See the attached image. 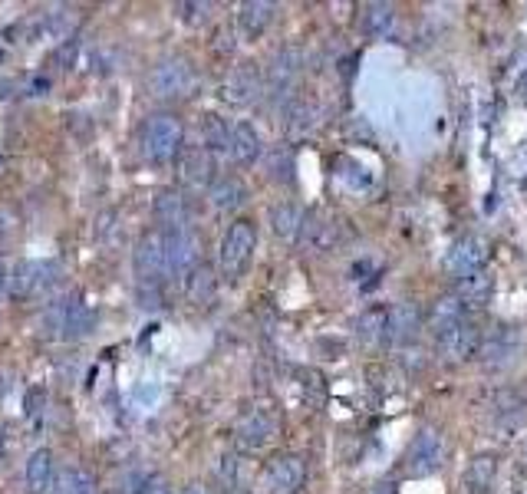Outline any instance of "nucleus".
<instances>
[{
  "mask_svg": "<svg viewBox=\"0 0 527 494\" xmlns=\"http://www.w3.org/2000/svg\"><path fill=\"white\" fill-rule=\"evenodd\" d=\"M192 83H195V70L188 66V60H182V56H168V60L155 63L149 73V89H152V96H159V99L188 96Z\"/></svg>",
  "mask_w": 527,
  "mask_h": 494,
  "instance_id": "obj_8",
  "label": "nucleus"
},
{
  "mask_svg": "<svg viewBox=\"0 0 527 494\" xmlns=\"http://www.w3.org/2000/svg\"><path fill=\"white\" fill-rule=\"evenodd\" d=\"M495 455H475L472 458V465H468L465 471V485L472 494H485L491 488V481H495Z\"/></svg>",
  "mask_w": 527,
  "mask_h": 494,
  "instance_id": "obj_29",
  "label": "nucleus"
},
{
  "mask_svg": "<svg viewBox=\"0 0 527 494\" xmlns=\"http://www.w3.org/2000/svg\"><path fill=\"white\" fill-rule=\"evenodd\" d=\"M228 145H231V126L228 119L221 116H205L201 122V149H208L211 155H228Z\"/></svg>",
  "mask_w": 527,
  "mask_h": 494,
  "instance_id": "obj_27",
  "label": "nucleus"
},
{
  "mask_svg": "<svg viewBox=\"0 0 527 494\" xmlns=\"http://www.w3.org/2000/svg\"><path fill=\"white\" fill-rule=\"evenodd\" d=\"M185 297L195 307H208L218 297V277L208 264H195L192 271L185 274Z\"/></svg>",
  "mask_w": 527,
  "mask_h": 494,
  "instance_id": "obj_20",
  "label": "nucleus"
},
{
  "mask_svg": "<svg viewBox=\"0 0 527 494\" xmlns=\"http://www.w3.org/2000/svg\"><path fill=\"white\" fill-rule=\"evenodd\" d=\"M132 271L139 277V287H159L162 277H168L165 271V234L145 231L136 241V251H132Z\"/></svg>",
  "mask_w": 527,
  "mask_h": 494,
  "instance_id": "obj_5",
  "label": "nucleus"
},
{
  "mask_svg": "<svg viewBox=\"0 0 527 494\" xmlns=\"http://www.w3.org/2000/svg\"><path fill=\"white\" fill-rule=\"evenodd\" d=\"M396 24V7L392 4H369L363 7V30L369 37H386Z\"/></svg>",
  "mask_w": 527,
  "mask_h": 494,
  "instance_id": "obj_30",
  "label": "nucleus"
},
{
  "mask_svg": "<svg viewBox=\"0 0 527 494\" xmlns=\"http://www.w3.org/2000/svg\"><path fill=\"white\" fill-rule=\"evenodd\" d=\"M165 234V271L168 274H188L195 264H201V234L188 228L162 231Z\"/></svg>",
  "mask_w": 527,
  "mask_h": 494,
  "instance_id": "obj_9",
  "label": "nucleus"
},
{
  "mask_svg": "<svg viewBox=\"0 0 527 494\" xmlns=\"http://www.w3.org/2000/svg\"><path fill=\"white\" fill-rule=\"evenodd\" d=\"M261 152H264L261 132H257L251 122H234V126H231V145H228L231 162L254 165L257 159H261Z\"/></svg>",
  "mask_w": 527,
  "mask_h": 494,
  "instance_id": "obj_18",
  "label": "nucleus"
},
{
  "mask_svg": "<svg viewBox=\"0 0 527 494\" xmlns=\"http://www.w3.org/2000/svg\"><path fill=\"white\" fill-rule=\"evenodd\" d=\"M56 488H60V494H99V481H96V475H89L86 468L73 465L60 475Z\"/></svg>",
  "mask_w": 527,
  "mask_h": 494,
  "instance_id": "obj_31",
  "label": "nucleus"
},
{
  "mask_svg": "<svg viewBox=\"0 0 527 494\" xmlns=\"http://www.w3.org/2000/svg\"><path fill=\"white\" fill-rule=\"evenodd\" d=\"M60 280V264L56 261H20L14 274L7 277V290L14 300H30L40 297Z\"/></svg>",
  "mask_w": 527,
  "mask_h": 494,
  "instance_id": "obj_4",
  "label": "nucleus"
},
{
  "mask_svg": "<svg viewBox=\"0 0 527 494\" xmlns=\"http://www.w3.org/2000/svg\"><path fill=\"white\" fill-rule=\"evenodd\" d=\"M185 494H208V491H205V488H198V485H195V488H185Z\"/></svg>",
  "mask_w": 527,
  "mask_h": 494,
  "instance_id": "obj_37",
  "label": "nucleus"
},
{
  "mask_svg": "<svg viewBox=\"0 0 527 494\" xmlns=\"http://www.w3.org/2000/svg\"><path fill=\"white\" fill-rule=\"evenodd\" d=\"M178 168H182V182L188 188H195V192H201V188H211L218 178V159L211 155L208 149H182V155H178Z\"/></svg>",
  "mask_w": 527,
  "mask_h": 494,
  "instance_id": "obj_13",
  "label": "nucleus"
},
{
  "mask_svg": "<svg viewBox=\"0 0 527 494\" xmlns=\"http://www.w3.org/2000/svg\"><path fill=\"white\" fill-rule=\"evenodd\" d=\"M518 333L508 330V327H498V330H491L485 333L478 340V359H481V366H488V369H501V366H511L514 363V356H518Z\"/></svg>",
  "mask_w": 527,
  "mask_h": 494,
  "instance_id": "obj_12",
  "label": "nucleus"
},
{
  "mask_svg": "<svg viewBox=\"0 0 527 494\" xmlns=\"http://www.w3.org/2000/svg\"><path fill=\"white\" fill-rule=\"evenodd\" d=\"M56 488V475H53V452L50 448H37L27 458V491L30 494H50Z\"/></svg>",
  "mask_w": 527,
  "mask_h": 494,
  "instance_id": "obj_22",
  "label": "nucleus"
},
{
  "mask_svg": "<svg viewBox=\"0 0 527 494\" xmlns=\"http://www.w3.org/2000/svg\"><path fill=\"white\" fill-rule=\"evenodd\" d=\"M47 89H50V80H47V76H37V80H30V89H27V93H30V96H47Z\"/></svg>",
  "mask_w": 527,
  "mask_h": 494,
  "instance_id": "obj_34",
  "label": "nucleus"
},
{
  "mask_svg": "<svg viewBox=\"0 0 527 494\" xmlns=\"http://www.w3.org/2000/svg\"><path fill=\"white\" fill-rule=\"evenodd\" d=\"M139 494H172V488H168L162 478H149V481H145V485L139 488Z\"/></svg>",
  "mask_w": 527,
  "mask_h": 494,
  "instance_id": "obj_33",
  "label": "nucleus"
},
{
  "mask_svg": "<svg viewBox=\"0 0 527 494\" xmlns=\"http://www.w3.org/2000/svg\"><path fill=\"white\" fill-rule=\"evenodd\" d=\"M300 50L297 47H284L277 56H274V63L267 66V76H264V93H271V96H280V93H287L290 86H294V80L300 76Z\"/></svg>",
  "mask_w": 527,
  "mask_h": 494,
  "instance_id": "obj_16",
  "label": "nucleus"
},
{
  "mask_svg": "<svg viewBox=\"0 0 527 494\" xmlns=\"http://www.w3.org/2000/svg\"><path fill=\"white\" fill-rule=\"evenodd\" d=\"M96 327V313L83 297H63L47 307L40 317V336H56V340L76 343L86 340Z\"/></svg>",
  "mask_w": 527,
  "mask_h": 494,
  "instance_id": "obj_1",
  "label": "nucleus"
},
{
  "mask_svg": "<svg viewBox=\"0 0 527 494\" xmlns=\"http://www.w3.org/2000/svg\"><path fill=\"white\" fill-rule=\"evenodd\" d=\"M478 340H481V330L472 320H462V323H455V327L435 333V353H439V359L448 366H462L478 353Z\"/></svg>",
  "mask_w": 527,
  "mask_h": 494,
  "instance_id": "obj_6",
  "label": "nucleus"
},
{
  "mask_svg": "<svg viewBox=\"0 0 527 494\" xmlns=\"http://www.w3.org/2000/svg\"><path fill=\"white\" fill-rule=\"evenodd\" d=\"M442 458H445V439L435 429H422L416 439L409 442L402 468H406V475L412 478H425V475H432V471H439Z\"/></svg>",
  "mask_w": 527,
  "mask_h": 494,
  "instance_id": "obj_7",
  "label": "nucleus"
},
{
  "mask_svg": "<svg viewBox=\"0 0 527 494\" xmlns=\"http://www.w3.org/2000/svg\"><path fill=\"white\" fill-rule=\"evenodd\" d=\"M485 257H488L485 241L475 238V234H465V238H458L452 247H448V254H445V274L465 280V277H472V274L481 271Z\"/></svg>",
  "mask_w": 527,
  "mask_h": 494,
  "instance_id": "obj_11",
  "label": "nucleus"
},
{
  "mask_svg": "<svg viewBox=\"0 0 527 494\" xmlns=\"http://www.w3.org/2000/svg\"><path fill=\"white\" fill-rule=\"evenodd\" d=\"M287 129H310L313 119H317V106L307 103V99H297V103L287 106Z\"/></svg>",
  "mask_w": 527,
  "mask_h": 494,
  "instance_id": "obj_32",
  "label": "nucleus"
},
{
  "mask_svg": "<svg viewBox=\"0 0 527 494\" xmlns=\"http://www.w3.org/2000/svg\"><path fill=\"white\" fill-rule=\"evenodd\" d=\"M304 208L300 205H290V201H284V205H277L271 211V228L277 238H284V241H297L300 238V231H304Z\"/></svg>",
  "mask_w": 527,
  "mask_h": 494,
  "instance_id": "obj_25",
  "label": "nucleus"
},
{
  "mask_svg": "<svg viewBox=\"0 0 527 494\" xmlns=\"http://www.w3.org/2000/svg\"><path fill=\"white\" fill-rule=\"evenodd\" d=\"M277 432V419L271 409H248L234 425V442H238L244 452H257V448H264L267 442L274 439Z\"/></svg>",
  "mask_w": 527,
  "mask_h": 494,
  "instance_id": "obj_10",
  "label": "nucleus"
},
{
  "mask_svg": "<svg viewBox=\"0 0 527 494\" xmlns=\"http://www.w3.org/2000/svg\"><path fill=\"white\" fill-rule=\"evenodd\" d=\"M185 149V126L175 112H155L142 126V152L152 165L175 162Z\"/></svg>",
  "mask_w": 527,
  "mask_h": 494,
  "instance_id": "obj_2",
  "label": "nucleus"
},
{
  "mask_svg": "<svg viewBox=\"0 0 527 494\" xmlns=\"http://www.w3.org/2000/svg\"><path fill=\"white\" fill-rule=\"evenodd\" d=\"M304 478H307V465L300 455H277L267 465V488H271V494H297L304 488Z\"/></svg>",
  "mask_w": 527,
  "mask_h": 494,
  "instance_id": "obj_14",
  "label": "nucleus"
},
{
  "mask_svg": "<svg viewBox=\"0 0 527 494\" xmlns=\"http://www.w3.org/2000/svg\"><path fill=\"white\" fill-rule=\"evenodd\" d=\"M152 215H155V224H159V231L188 228V221H192V205H188V198L178 192V188H165V192H159V198H155Z\"/></svg>",
  "mask_w": 527,
  "mask_h": 494,
  "instance_id": "obj_15",
  "label": "nucleus"
},
{
  "mask_svg": "<svg viewBox=\"0 0 527 494\" xmlns=\"http://www.w3.org/2000/svg\"><path fill=\"white\" fill-rule=\"evenodd\" d=\"M356 333H360L363 343H389V307H369L360 313L356 320Z\"/></svg>",
  "mask_w": 527,
  "mask_h": 494,
  "instance_id": "obj_24",
  "label": "nucleus"
},
{
  "mask_svg": "<svg viewBox=\"0 0 527 494\" xmlns=\"http://www.w3.org/2000/svg\"><path fill=\"white\" fill-rule=\"evenodd\" d=\"M208 198L218 211H238L248 201V185L238 175H218L215 185L208 188Z\"/></svg>",
  "mask_w": 527,
  "mask_h": 494,
  "instance_id": "obj_21",
  "label": "nucleus"
},
{
  "mask_svg": "<svg viewBox=\"0 0 527 494\" xmlns=\"http://www.w3.org/2000/svg\"><path fill=\"white\" fill-rule=\"evenodd\" d=\"M452 294L465 303L468 313H472L475 307H485V303H488V297H491V277L485 271H478L472 277L458 280V287L452 290Z\"/></svg>",
  "mask_w": 527,
  "mask_h": 494,
  "instance_id": "obj_26",
  "label": "nucleus"
},
{
  "mask_svg": "<svg viewBox=\"0 0 527 494\" xmlns=\"http://www.w3.org/2000/svg\"><path fill=\"white\" fill-rule=\"evenodd\" d=\"M462 320H468V310H465V303L458 300L455 294L442 297V300L432 307V313H429V323H432V330H435V333H442V330H448V327H455V323H462Z\"/></svg>",
  "mask_w": 527,
  "mask_h": 494,
  "instance_id": "obj_28",
  "label": "nucleus"
},
{
  "mask_svg": "<svg viewBox=\"0 0 527 494\" xmlns=\"http://www.w3.org/2000/svg\"><path fill=\"white\" fill-rule=\"evenodd\" d=\"M254 247H257L254 221H248V218L231 221L228 231H224V238H221V251H218L221 274L228 280H238L244 271H248V264L254 257Z\"/></svg>",
  "mask_w": 527,
  "mask_h": 494,
  "instance_id": "obj_3",
  "label": "nucleus"
},
{
  "mask_svg": "<svg viewBox=\"0 0 527 494\" xmlns=\"http://www.w3.org/2000/svg\"><path fill=\"white\" fill-rule=\"evenodd\" d=\"M261 93H264V76L257 73V66L244 63V66H238V70L228 76V83H224V93L221 96L228 99V103H234V106H248Z\"/></svg>",
  "mask_w": 527,
  "mask_h": 494,
  "instance_id": "obj_17",
  "label": "nucleus"
},
{
  "mask_svg": "<svg viewBox=\"0 0 527 494\" xmlns=\"http://www.w3.org/2000/svg\"><path fill=\"white\" fill-rule=\"evenodd\" d=\"M373 494H396V488H392V485H379Z\"/></svg>",
  "mask_w": 527,
  "mask_h": 494,
  "instance_id": "obj_36",
  "label": "nucleus"
},
{
  "mask_svg": "<svg viewBox=\"0 0 527 494\" xmlns=\"http://www.w3.org/2000/svg\"><path fill=\"white\" fill-rule=\"evenodd\" d=\"M274 14H277V7L274 4H264V0H251V4H241V14H238L241 33L248 40L261 37V33L271 27Z\"/></svg>",
  "mask_w": 527,
  "mask_h": 494,
  "instance_id": "obj_23",
  "label": "nucleus"
},
{
  "mask_svg": "<svg viewBox=\"0 0 527 494\" xmlns=\"http://www.w3.org/2000/svg\"><path fill=\"white\" fill-rule=\"evenodd\" d=\"M4 294H7V267L0 264V297H4Z\"/></svg>",
  "mask_w": 527,
  "mask_h": 494,
  "instance_id": "obj_35",
  "label": "nucleus"
},
{
  "mask_svg": "<svg viewBox=\"0 0 527 494\" xmlns=\"http://www.w3.org/2000/svg\"><path fill=\"white\" fill-rule=\"evenodd\" d=\"M419 327H422V313L416 303H396V307H389V343L392 346L416 340Z\"/></svg>",
  "mask_w": 527,
  "mask_h": 494,
  "instance_id": "obj_19",
  "label": "nucleus"
}]
</instances>
